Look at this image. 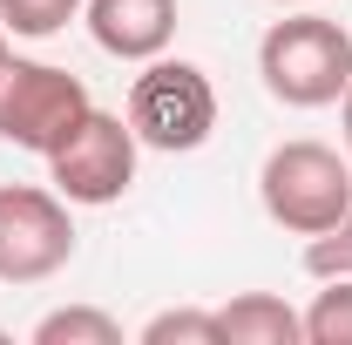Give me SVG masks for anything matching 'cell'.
Here are the masks:
<instances>
[{
	"label": "cell",
	"mask_w": 352,
	"mask_h": 345,
	"mask_svg": "<svg viewBox=\"0 0 352 345\" xmlns=\"http://www.w3.org/2000/svg\"><path fill=\"white\" fill-rule=\"evenodd\" d=\"M305 318V345H352V278H325V291H311Z\"/></svg>",
	"instance_id": "8fae6325"
},
{
	"label": "cell",
	"mask_w": 352,
	"mask_h": 345,
	"mask_svg": "<svg viewBox=\"0 0 352 345\" xmlns=\"http://www.w3.org/2000/svg\"><path fill=\"white\" fill-rule=\"evenodd\" d=\"M258 82L285 109H332L352 88V27L311 7H285L258 41Z\"/></svg>",
	"instance_id": "6da1fadb"
},
{
	"label": "cell",
	"mask_w": 352,
	"mask_h": 345,
	"mask_svg": "<svg viewBox=\"0 0 352 345\" xmlns=\"http://www.w3.org/2000/svg\"><path fill=\"white\" fill-rule=\"evenodd\" d=\"M75 203L54 183H0V285H47L75 264Z\"/></svg>",
	"instance_id": "8992f818"
},
{
	"label": "cell",
	"mask_w": 352,
	"mask_h": 345,
	"mask_svg": "<svg viewBox=\"0 0 352 345\" xmlns=\"http://www.w3.org/2000/svg\"><path fill=\"white\" fill-rule=\"evenodd\" d=\"M339 135H346V156H352V88L339 95Z\"/></svg>",
	"instance_id": "5bb4252c"
},
{
	"label": "cell",
	"mask_w": 352,
	"mask_h": 345,
	"mask_svg": "<svg viewBox=\"0 0 352 345\" xmlns=\"http://www.w3.org/2000/svg\"><path fill=\"white\" fill-rule=\"evenodd\" d=\"M47 183L75 203V210H102V203H122L135 190V163H142V142H135L129 115H109V109H88L82 122L68 129L61 149H47Z\"/></svg>",
	"instance_id": "5b68a950"
},
{
	"label": "cell",
	"mask_w": 352,
	"mask_h": 345,
	"mask_svg": "<svg viewBox=\"0 0 352 345\" xmlns=\"http://www.w3.org/2000/svg\"><path fill=\"white\" fill-rule=\"evenodd\" d=\"M0 339H7V332H0Z\"/></svg>",
	"instance_id": "e0dca14e"
},
{
	"label": "cell",
	"mask_w": 352,
	"mask_h": 345,
	"mask_svg": "<svg viewBox=\"0 0 352 345\" xmlns=\"http://www.w3.org/2000/svg\"><path fill=\"white\" fill-rule=\"evenodd\" d=\"M305 271L318 285H325V278H352V203H346V216H339L332 230L305 237Z\"/></svg>",
	"instance_id": "4fadbf2b"
},
{
	"label": "cell",
	"mask_w": 352,
	"mask_h": 345,
	"mask_svg": "<svg viewBox=\"0 0 352 345\" xmlns=\"http://www.w3.org/2000/svg\"><path fill=\"white\" fill-rule=\"evenodd\" d=\"M34 345H122V318H109L102 304H61L34 318Z\"/></svg>",
	"instance_id": "9c48e42d"
},
{
	"label": "cell",
	"mask_w": 352,
	"mask_h": 345,
	"mask_svg": "<svg viewBox=\"0 0 352 345\" xmlns=\"http://www.w3.org/2000/svg\"><path fill=\"white\" fill-rule=\"evenodd\" d=\"M223 345H305V318L278 291H237L230 304H217Z\"/></svg>",
	"instance_id": "ba28073f"
},
{
	"label": "cell",
	"mask_w": 352,
	"mask_h": 345,
	"mask_svg": "<svg viewBox=\"0 0 352 345\" xmlns=\"http://www.w3.org/2000/svg\"><path fill=\"white\" fill-rule=\"evenodd\" d=\"M88 41L116 61H156L176 41V0H88L82 7Z\"/></svg>",
	"instance_id": "52a82bcc"
},
{
	"label": "cell",
	"mask_w": 352,
	"mask_h": 345,
	"mask_svg": "<svg viewBox=\"0 0 352 345\" xmlns=\"http://www.w3.org/2000/svg\"><path fill=\"white\" fill-rule=\"evenodd\" d=\"M0 47H7V27H0Z\"/></svg>",
	"instance_id": "2e32d148"
},
{
	"label": "cell",
	"mask_w": 352,
	"mask_h": 345,
	"mask_svg": "<svg viewBox=\"0 0 352 345\" xmlns=\"http://www.w3.org/2000/svg\"><path fill=\"white\" fill-rule=\"evenodd\" d=\"M88 0H0V27L14 41H54L68 34V21H82Z\"/></svg>",
	"instance_id": "30bf717a"
},
{
	"label": "cell",
	"mask_w": 352,
	"mask_h": 345,
	"mask_svg": "<svg viewBox=\"0 0 352 345\" xmlns=\"http://www.w3.org/2000/svg\"><path fill=\"white\" fill-rule=\"evenodd\" d=\"M271 7H311V0H271Z\"/></svg>",
	"instance_id": "9a60e30c"
},
{
	"label": "cell",
	"mask_w": 352,
	"mask_h": 345,
	"mask_svg": "<svg viewBox=\"0 0 352 345\" xmlns=\"http://www.w3.org/2000/svg\"><path fill=\"white\" fill-rule=\"evenodd\" d=\"M135 339L142 345H223V325H217V311H204V304H176V311H156Z\"/></svg>",
	"instance_id": "7c38bea8"
},
{
	"label": "cell",
	"mask_w": 352,
	"mask_h": 345,
	"mask_svg": "<svg viewBox=\"0 0 352 345\" xmlns=\"http://www.w3.org/2000/svg\"><path fill=\"white\" fill-rule=\"evenodd\" d=\"M122 115H129L142 149L190 156V149H204L217 135V88H210V75L197 61L156 54V61H142V75L129 82V109Z\"/></svg>",
	"instance_id": "3957f363"
},
{
	"label": "cell",
	"mask_w": 352,
	"mask_h": 345,
	"mask_svg": "<svg viewBox=\"0 0 352 345\" xmlns=\"http://www.w3.org/2000/svg\"><path fill=\"white\" fill-rule=\"evenodd\" d=\"M88 109H95V95H88L82 75L0 47V142H14L28 156H47V149L68 142V129Z\"/></svg>",
	"instance_id": "277c9868"
},
{
	"label": "cell",
	"mask_w": 352,
	"mask_h": 345,
	"mask_svg": "<svg viewBox=\"0 0 352 345\" xmlns=\"http://www.w3.org/2000/svg\"><path fill=\"white\" fill-rule=\"evenodd\" d=\"M258 203L292 237L332 230L346 216V203H352V156H339L332 142H311V135L278 142L264 156V170H258Z\"/></svg>",
	"instance_id": "7a4b0ae2"
}]
</instances>
